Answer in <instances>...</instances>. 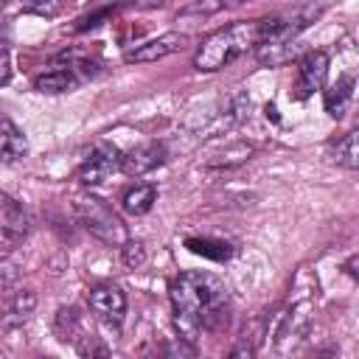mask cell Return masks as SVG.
<instances>
[{"mask_svg":"<svg viewBox=\"0 0 359 359\" xmlns=\"http://www.w3.org/2000/svg\"><path fill=\"white\" fill-rule=\"evenodd\" d=\"M0 210H3V224H0V233H3V255H8L31 230V216L28 210L8 194H3L0 199Z\"/></svg>","mask_w":359,"mask_h":359,"instance_id":"52a82bcc","label":"cell"},{"mask_svg":"<svg viewBox=\"0 0 359 359\" xmlns=\"http://www.w3.org/2000/svg\"><path fill=\"white\" fill-rule=\"evenodd\" d=\"M331 160L342 168H351V171H359V129L342 135L334 146H331Z\"/></svg>","mask_w":359,"mask_h":359,"instance_id":"2e32d148","label":"cell"},{"mask_svg":"<svg viewBox=\"0 0 359 359\" xmlns=\"http://www.w3.org/2000/svg\"><path fill=\"white\" fill-rule=\"evenodd\" d=\"M185 247L202 258H210V261H227L233 255V244L222 241V238H185Z\"/></svg>","mask_w":359,"mask_h":359,"instance_id":"e0dca14e","label":"cell"},{"mask_svg":"<svg viewBox=\"0 0 359 359\" xmlns=\"http://www.w3.org/2000/svg\"><path fill=\"white\" fill-rule=\"evenodd\" d=\"M0 154H3L6 165L28 157V137L22 135V129H17V123L11 118H3V123H0Z\"/></svg>","mask_w":359,"mask_h":359,"instance_id":"7c38bea8","label":"cell"},{"mask_svg":"<svg viewBox=\"0 0 359 359\" xmlns=\"http://www.w3.org/2000/svg\"><path fill=\"white\" fill-rule=\"evenodd\" d=\"M188 42V34L185 31H168V34H160L154 39H146L140 45H135L129 53H126V62L129 65H146V62H157V59H165L177 50H182Z\"/></svg>","mask_w":359,"mask_h":359,"instance_id":"9c48e42d","label":"cell"},{"mask_svg":"<svg viewBox=\"0 0 359 359\" xmlns=\"http://www.w3.org/2000/svg\"><path fill=\"white\" fill-rule=\"evenodd\" d=\"M353 87H356V79L353 76H339L334 84H328V90L323 93V101H325V112L331 118H342L351 107V98H353Z\"/></svg>","mask_w":359,"mask_h":359,"instance_id":"8fae6325","label":"cell"},{"mask_svg":"<svg viewBox=\"0 0 359 359\" xmlns=\"http://www.w3.org/2000/svg\"><path fill=\"white\" fill-rule=\"evenodd\" d=\"M258 39H261V20H238L224 28H216L199 42L194 67L202 73H216L230 62H236L238 56H244L247 50H255Z\"/></svg>","mask_w":359,"mask_h":359,"instance_id":"7a4b0ae2","label":"cell"},{"mask_svg":"<svg viewBox=\"0 0 359 359\" xmlns=\"http://www.w3.org/2000/svg\"><path fill=\"white\" fill-rule=\"evenodd\" d=\"M73 208H76L79 222H81L95 238H101L104 244L121 247V244L126 241V227H123V222L118 219V213H115L104 199H98V196H93V194H79V196L73 199Z\"/></svg>","mask_w":359,"mask_h":359,"instance_id":"277c9868","label":"cell"},{"mask_svg":"<svg viewBox=\"0 0 359 359\" xmlns=\"http://www.w3.org/2000/svg\"><path fill=\"white\" fill-rule=\"evenodd\" d=\"M345 272H348L351 278H356V280H359V255H353V258H348V261H345Z\"/></svg>","mask_w":359,"mask_h":359,"instance_id":"cb8c5ba5","label":"cell"},{"mask_svg":"<svg viewBox=\"0 0 359 359\" xmlns=\"http://www.w3.org/2000/svg\"><path fill=\"white\" fill-rule=\"evenodd\" d=\"M163 163H165V143H160V140H149V143L135 146L132 151L123 154V165H121V171L137 180V177L154 171V168L163 165Z\"/></svg>","mask_w":359,"mask_h":359,"instance_id":"30bf717a","label":"cell"},{"mask_svg":"<svg viewBox=\"0 0 359 359\" xmlns=\"http://www.w3.org/2000/svg\"><path fill=\"white\" fill-rule=\"evenodd\" d=\"M244 3H252V0H219L222 8H236V6H244Z\"/></svg>","mask_w":359,"mask_h":359,"instance_id":"d4e9b609","label":"cell"},{"mask_svg":"<svg viewBox=\"0 0 359 359\" xmlns=\"http://www.w3.org/2000/svg\"><path fill=\"white\" fill-rule=\"evenodd\" d=\"M168 294L174 325L188 342H194L199 331H216L227 323V289L208 272H180L171 280Z\"/></svg>","mask_w":359,"mask_h":359,"instance_id":"6da1fadb","label":"cell"},{"mask_svg":"<svg viewBox=\"0 0 359 359\" xmlns=\"http://www.w3.org/2000/svg\"><path fill=\"white\" fill-rule=\"evenodd\" d=\"M56 328L65 334L62 339H76L73 334L79 331V314H76V309H59V314H56Z\"/></svg>","mask_w":359,"mask_h":359,"instance_id":"44dd1931","label":"cell"},{"mask_svg":"<svg viewBox=\"0 0 359 359\" xmlns=\"http://www.w3.org/2000/svg\"><path fill=\"white\" fill-rule=\"evenodd\" d=\"M36 309V294L34 289H17L8 303H6V317H3V328H11L17 323H25Z\"/></svg>","mask_w":359,"mask_h":359,"instance_id":"5bb4252c","label":"cell"},{"mask_svg":"<svg viewBox=\"0 0 359 359\" xmlns=\"http://www.w3.org/2000/svg\"><path fill=\"white\" fill-rule=\"evenodd\" d=\"M123 165V151L112 143H95L93 151L84 157V163L79 165V182L81 185H101L109 174L121 171Z\"/></svg>","mask_w":359,"mask_h":359,"instance_id":"5b68a950","label":"cell"},{"mask_svg":"<svg viewBox=\"0 0 359 359\" xmlns=\"http://www.w3.org/2000/svg\"><path fill=\"white\" fill-rule=\"evenodd\" d=\"M70 3H73V0H25L22 11L36 14V17H45V20H53V17H59Z\"/></svg>","mask_w":359,"mask_h":359,"instance_id":"ac0fdd59","label":"cell"},{"mask_svg":"<svg viewBox=\"0 0 359 359\" xmlns=\"http://www.w3.org/2000/svg\"><path fill=\"white\" fill-rule=\"evenodd\" d=\"M154 202H157V188H154L151 182H140V185L129 188V191L123 194V199H121L123 210L132 213V216H143V213H149V210L154 208Z\"/></svg>","mask_w":359,"mask_h":359,"instance_id":"9a60e30c","label":"cell"},{"mask_svg":"<svg viewBox=\"0 0 359 359\" xmlns=\"http://www.w3.org/2000/svg\"><path fill=\"white\" fill-rule=\"evenodd\" d=\"M325 6L320 0H300L272 17L261 20V39L258 42H286L297 39L309 25H314L323 17Z\"/></svg>","mask_w":359,"mask_h":359,"instance_id":"3957f363","label":"cell"},{"mask_svg":"<svg viewBox=\"0 0 359 359\" xmlns=\"http://www.w3.org/2000/svg\"><path fill=\"white\" fill-rule=\"evenodd\" d=\"M121 258H123V264H126L129 269L143 266V264H146V247H143V241L126 238V241L121 244Z\"/></svg>","mask_w":359,"mask_h":359,"instance_id":"ffe728a7","label":"cell"},{"mask_svg":"<svg viewBox=\"0 0 359 359\" xmlns=\"http://www.w3.org/2000/svg\"><path fill=\"white\" fill-rule=\"evenodd\" d=\"M87 303L93 309V314H98L104 323L121 325L123 314H126V294L121 292V286L115 283H95L87 292Z\"/></svg>","mask_w":359,"mask_h":359,"instance_id":"ba28073f","label":"cell"},{"mask_svg":"<svg viewBox=\"0 0 359 359\" xmlns=\"http://www.w3.org/2000/svg\"><path fill=\"white\" fill-rule=\"evenodd\" d=\"M328 79V53L325 50H306L297 59V79L292 87V98L306 101L311 98L317 90H323Z\"/></svg>","mask_w":359,"mask_h":359,"instance_id":"8992f818","label":"cell"},{"mask_svg":"<svg viewBox=\"0 0 359 359\" xmlns=\"http://www.w3.org/2000/svg\"><path fill=\"white\" fill-rule=\"evenodd\" d=\"M11 79V50H8V42H3V76H0V84H8Z\"/></svg>","mask_w":359,"mask_h":359,"instance_id":"603a6c76","label":"cell"},{"mask_svg":"<svg viewBox=\"0 0 359 359\" xmlns=\"http://www.w3.org/2000/svg\"><path fill=\"white\" fill-rule=\"evenodd\" d=\"M300 56V42L297 39H286V42H258L255 45V59L264 67H280L289 65L292 59Z\"/></svg>","mask_w":359,"mask_h":359,"instance_id":"4fadbf2b","label":"cell"},{"mask_svg":"<svg viewBox=\"0 0 359 359\" xmlns=\"http://www.w3.org/2000/svg\"><path fill=\"white\" fill-rule=\"evenodd\" d=\"M266 118H272V121H278V109H275V104H266Z\"/></svg>","mask_w":359,"mask_h":359,"instance_id":"484cf974","label":"cell"},{"mask_svg":"<svg viewBox=\"0 0 359 359\" xmlns=\"http://www.w3.org/2000/svg\"><path fill=\"white\" fill-rule=\"evenodd\" d=\"M252 151H255V149H252L250 143H233V146H227L224 151H219V154H216L219 160H210V165H238V163L250 160Z\"/></svg>","mask_w":359,"mask_h":359,"instance_id":"d6986e66","label":"cell"},{"mask_svg":"<svg viewBox=\"0 0 359 359\" xmlns=\"http://www.w3.org/2000/svg\"><path fill=\"white\" fill-rule=\"evenodd\" d=\"M115 11H118V6H107V8H98V11L87 14V17H81V20H79V25H76V31H79V34H84V31H90V28H98V25H101L104 20H109Z\"/></svg>","mask_w":359,"mask_h":359,"instance_id":"7402d4cb","label":"cell"}]
</instances>
